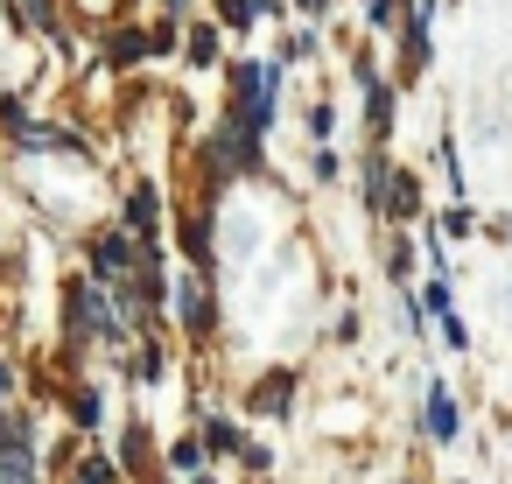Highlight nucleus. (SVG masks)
<instances>
[{
    "label": "nucleus",
    "instance_id": "obj_1",
    "mask_svg": "<svg viewBox=\"0 0 512 484\" xmlns=\"http://www.w3.org/2000/svg\"><path fill=\"white\" fill-rule=\"evenodd\" d=\"M134 260H141V253H134L127 239H106V246H99V274H106V281H120V274H127Z\"/></svg>",
    "mask_w": 512,
    "mask_h": 484
},
{
    "label": "nucleus",
    "instance_id": "obj_2",
    "mask_svg": "<svg viewBox=\"0 0 512 484\" xmlns=\"http://www.w3.org/2000/svg\"><path fill=\"white\" fill-rule=\"evenodd\" d=\"M428 428H435V435H456V407H449V393L428 400Z\"/></svg>",
    "mask_w": 512,
    "mask_h": 484
},
{
    "label": "nucleus",
    "instance_id": "obj_3",
    "mask_svg": "<svg viewBox=\"0 0 512 484\" xmlns=\"http://www.w3.org/2000/svg\"><path fill=\"white\" fill-rule=\"evenodd\" d=\"M281 400H288V379H267V386H260V393H253V407H260V414H274V407H281Z\"/></svg>",
    "mask_w": 512,
    "mask_h": 484
},
{
    "label": "nucleus",
    "instance_id": "obj_4",
    "mask_svg": "<svg viewBox=\"0 0 512 484\" xmlns=\"http://www.w3.org/2000/svg\"><path fill=\"white\" fill-rule=\"evenodd\" d=\"M183 316H190V323H197V330H204V323H211V309H204V295H197V288H183Z\"/></svg>",
    "mask_w": 512,
    "mask_h": 484
},
{
    "label": "nucleus",
    "instance_id": "obj_5",
    "mask_svg": "<svg viewBox=\"0 0 512 484\" xmlns=\"http://www.w3.org/2000/svg\"><path fill=\"white\" fill-rule=\"evenodd\" d=\"M78 484H113V470H106V463H85V470H78Z\"/></svg>",
    "mask_w": 512,
    "mask_h": 484
},
{
    "label": "nucleus",
    "instance_id": "obj_6",
    "mask_svg": "<svg viewBox=\"0 0 512 484\" xmlns=\"http://www.w3.org/2000/svg\"><path fill=\"white\" fill-rule=\"evenodd\" d=\"M246 15H253V0H225V22H239V29H246Z\"/></svg>",
    "mask_w": 512,
    "mask_h": 484
},
{
    "label": "nucleus",
    "instance_id": "obj_7",
    "mask_svg": "<svg viewBox=\"0 0 512 484\" xmlns=\"http://www.w3.org/2000/svg\"><path fill=\"white\" fill-rule=\"evenodd\" d=\"M309 8H323V0H309Z\"/></svg>",
    "mask_w": 512,
    "mask_h": 484
}]
</instances>
